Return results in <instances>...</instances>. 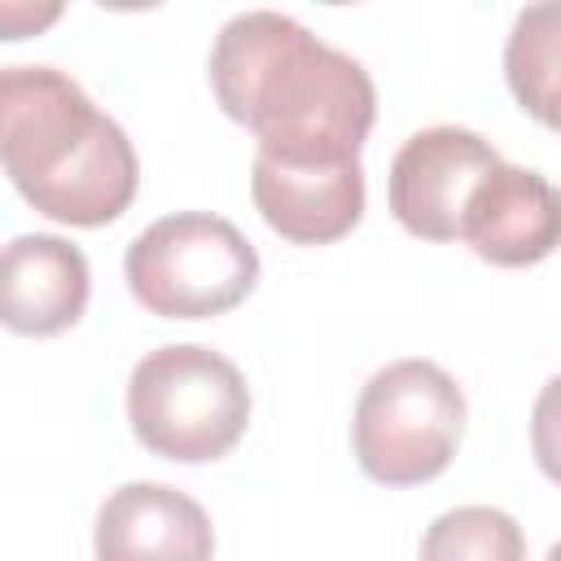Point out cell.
Wrapping results in <instances>:
<instances>
[{
    "mask_svg": "<svg viewBox=\"0 0 561 561\" xmlns=\"http://www.w3.org/2000/svg\"><path fill=\"white\" fill-rule=\"evenodd\" d=\"M127 421L162 460H219L250 425V386L228 355L202 342L158 346L131 368Z\"/></svg>",
    "mask_w": 561,
    "mask_h": 561,
    "instance_id": "cell-3",
    "label": "cell"
},
{
    "mask_svg": "<svg viewBox=\"0 0 561 561\" xmlns=\"http://www.w3.org/2000/svg\"><path fill=\"white\" fill-rule=\"evenodd\" d=\"M210 88L219 110L259 136V153L289 162H355L377 118L364 61L276 9H245L219 26Z\"/></svg>",
    "mask_w": 561,
    "mask_h": 561,
    "instance_id": "cell-1",
    "label": "cell"
},
{
    "mask_svg": "<svg viewBox=\"0 0 561 561\" xmlns=\"http://www.w3.org/2000/svg\"><path fill=\"white\" fill-rule=\"evenodd\" d=\"M465 416V390L447 368L434 359H394L364 381L351 447L373 482L416 486L451 465Z\"/></svg>",
    "mask_w": 561,
    "mask_h": 561,
    "instance_id": "cell-4",
    "label": "cell"
},
{
    "mask_svg": "<svg viewBox=\"0 0 561 561\" xmlns=\"http://www.w3.org/2000/svg\"><path fill=\"white\" fill-rule=\"evenodd\" d=\"M0 158L13 188L70 228L114 224L140 184L127 131L57 66H4Z\"/></svg>",
    "mask_w": 561,
    "mask_h": 561,
    "instance_id": "cell-2",
    "label": "cell"
},
{
    "mask_svg": "<svg viewBox=\"0 0 561 561\" xmlns=\"http://www.w3.org/2000/svg\"><path fill=\"white\" fill-rule=\"evenodd\" d=\"M548 561H561V539L552 543V552H548Z\"/></svg>",
    "mask_w": 561,
    "mask_h": 561,
    "instance_id": "cell-14",
    "label": "cell"
},
{
    "mask_svg": "<svg viewBox=\"0 0 561 561\" xmlns=\"http://www.w3.org/2000/svg\"><path fill=\"white\" fill-rule=\"evenodd\" d=\"M530 451L548 482L561 486V373L543 381L530 408Z\"/></svg>",
    "mask_w": 561,
    "mask_h": 561,
    "instance_id": "cell-13",
    "label": "cell"
},
{
    "mask_svg": "<svg viewBox=\"0 0 561 561\" xmlns=\"http://www.w3.org/2000/svg\"><path fill=\"white\" fill-rule=\"evenodd\" d=\"M96 561H210L206 508L167 482H123L105 495L92 530Z\"/></svg>",
    "mask_w": 561,
    "mask_h": 561,
    "instance_id": "cell-9",
    "label": "cell"
},
{
    "mask_svg": "<svg viewBox=\"0 0 561 561\" xmlns=\"http://www.w3.org/2000/svg\"><path fill=\"white\" fill-rule=\"evenodd\" d=\"M131 298L162 320H206L245 302L259 285V250L245 232L206 210L153 219L123 259Z\"/></svg>",
    "mask_w": 561,
    "mask_h": 561,
    "instance_id": "cell-5",
    "label": "cell"
},
{
    "mask_svg": "<svg viewBox=\"0 0 561 561\" xmlns=\"http://www.w3.org/2000/svg\"><path fill=\"white\" fill-rule=\"evenodd\" d=\"M421 561H526V535L495 504H460L425 526Z\"/></svg>",
    "mask_w": 561,
    "mask_h": 561,
    "instance_id": "cell-12",
    "label": "cell"
},
{
    "mask_svg": "<svg viewBox=\"0 0 561 561\" xmlns=\"http://www.w3.org/2000/svg\"><path fill=\"white\" fill-rule=\"evenodd\" d=\"M88 294H92V276L75 241L53 232H22L4 245L0 316L9 333L53 337L83 316Z\"/></svg>",
    "mask_w": 561,
    "mask_h": 561,
    "instance_id": "cell-10",
    "label": "cell"
},
{
    "mask_svg": "<svg viewBox=\"0 0 561 561\" xmlns=\"http://www.w3.org/2000/svg\"><path fill=\"white\" fill-rule=\"evenodd\" d=\"M504 79L517 105L561 131V0L526 4L504 44Z\"/></svg>",
    "mask_w": 561,
    "mask_h": 561,
    "instance_id": "cell-11",
    "label": "cell"
},
{
    "mask_svg": "<svg viewBox=\"0 0 561 561\" xmlns=\"http://www.w3.org/2000/svg\"><path fill=\"white\" fill-rule=\"evenodd\" d=\"M504 158L491 140L469 127L438 123L399 145L390 158V210L394 219L425 241H460V224L469 210L473 188L495 171Z\"/></svg>",
    "mask_w": 561,
    "mask_h": 561,
    "instance_id": "cell-6",
    "label": "cell"
},
{
    "mask_svg": "<svg viewBox=\"0 0 561 561\" xmlns=\"http://www.w3.org/2000/svg\"><path fill=\"white\" fill-rule=\"evenodd\" d=\"M460 241L495 267L543 263L561 245V188L530 167L500 162L473 188Z\"/></svg>",
    "mask_w": 561,
    "mask_h": 561,
    "instance_id": "cell-8",
    "label": "cell"
},
{
    "mask_svg": "<svg viewBox=\"0 0 561 561\" xmlns=\"http://www.w3.org/2000/svg\"><path fill=\"white\" fill-rule=\"evenodd\" d=\"M250 197L272 232L294 245H329L364 219V167L355 162H289L254 149Z\"/></svg>",
    "mask_w": 561,
    "mask_h": 561,
    "instance_id": "cell-7",
    "label": "cell"
}]
</instances>
